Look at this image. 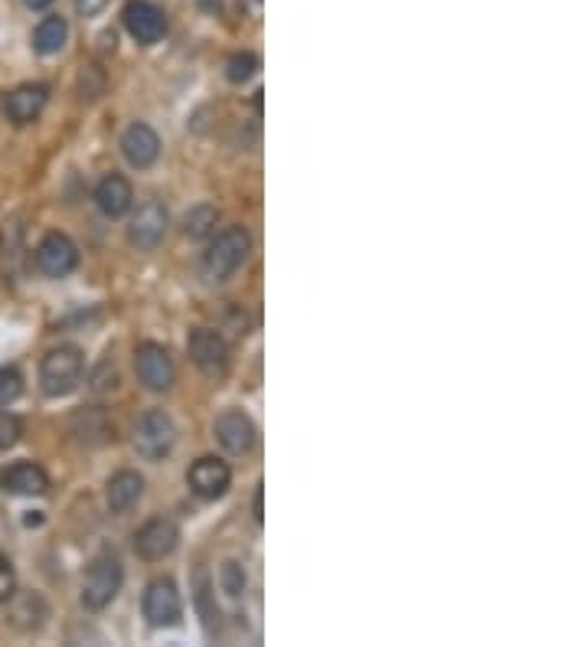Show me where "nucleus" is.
<instances>
[{
	"label": "nucleus",
	"instance_id": "nucleus-1",
	"mask_svg": "<svg viewBox=\"0 0 588 647\" xmlns=\"http://www.w3.org/2000/svg\"><path fill=\"white\" fill-rule=\"evenodd\" d=\"M249 252H252V236H249V229L229 226V229H222V233L213 239V246L206 249L199 272H203V278H206L209 284H222V281H229V278L239 272V266L249 259Z\"/></svg>",
	"mask_w": 588,
	"mask_h": 647
},
{
	"label": "nucleus",
	"instance_id": "nucleus-2",
	"mask_svg": "<svg viewBox=\"0 0 588 647\" xmlns=\"http://www.w3.org/2000/svg\"><path fill=\"white\" fill-rule=\"evenodd\" d=\"M86 370V360H83V351L73 347V344H63V347H53L43 364H40V386L46 396L59 399V396H69Z\"/></svg>",
	"mask_w": 588,
	"mask_h": 647
},
{
	"label": "nucleus",
	"instance_id": "nucleus-3",
	"mask_svg": "<svg viewBox=\"0 0 588 647\" xmlns=\"http://www.w3.org/2000/svg\"><path fill=\"white\" fill-rule=\"evenodd\" d=\"M177 445V425L164 409H148L134 425V452L144 462H164Z\"/></svg>",
	"mask_w": 588,
	"mask_h": 647
},
{
	"label": "nucleus",
	"instance_id": "nucleus-4",
	"mask_svg": "<svg viewBox=\"0 0 588 647\" xmlns=\"http://www.w3.org/2000/svg\"><path fill=\"white\" fill-rule=\"evenodd\" d=\"M121 582H124V569H121V559L115 553H101L92 559L89 572H86V582H83V605L101 612L115 602V595L121 592Z\"/></svg>",
	"mask_w": 588,
	"mask_h": 647
},
{
	"label": "nucleus",
	"instance_id": "nucleus-5",
	"mask_svg": "<svg viewBox=\"0 0 588 647\" xmlns=\"http://www.w3.org/2000/svg\"><path fill=\"white\" fill-rule=\"evenodd\" d=\"M141 612L148 618V625L154 628H171L181 622L184 615V602H181V592L171 579H154L148 589H144V599H141Z\"/></svg>",
	"mask_w": 588,
	"mask_h": 647
},
{
	"label": "nucleus",
	"instance_id": "nucleus-6",
	"mask_svg": "<svg viewBox=\"0 0 588 647\" xmlns=\"http://www.w3.org/2000/svg\"><path fill=\"white\" fill-rule=\"evenodd\" d=\"M187 351H190L194 367L203 373V376H209V379H222V376L229 373V344L222 341V334L199 327V331L190 334Z\"/></svg>",
	"mask_w": 588,
	"mask_h": 647
},
{
	"label": "nucleus",
	"instance_id": "nucleus-7",
	"mask_svg": "<svg viewBox=\"0 0 588 647\" xmlns=\"http://www.w3.org/2000/svg\"><path fill=\"white\" fill-rule=\"evenodd\" d=\"M134 370H138V379L144 389L151 392H164L174 386L177 379V370H174V357L167 354V347L161 344H141L134 351Z\"/></svg>",
	"mask_w": 588,
	"mask_h": 647
},
{
	"label": "nucleus",
	"instance_id": "nucleus-8",
	"mask_svg": "<svg viewBox=\"0 0 588 647\" xmlns=\"http://www.w3.org/2000/svg\"><path fill=\"white\" fill-rule=\"evenodd\" d=\"M79 266V249L66 233H46L36 246V269L50 278H66Z\"/></svg>",
	"mask_w": 588,
	"mask_h": 647
},
{
	"label": "nucleus",
	"instance_id": "nucleus-9",
	"mask_svg": "<svg viewBox=\"0 0 588 647\" xmlns=\"http://www.w3.org/2000/svg\"><path fill=\"white\" fill-rule=\"evenodd\" d=\"M177 543H181V527L167 517H154L134 533V553L148 559V562L167 559L177 550Z\"/></svg>",
	"mask_w": 588,
	"mask_h": 647
},
{
	"label": "nucleus",
	"instance_id": "nucleus-10",
	"mask_svg": "<svg viewBox=\"0 0 588 647\" xmlns=\"http://www.w3.org/2000/svg\"><path fill=\"white\" fill-rule=\"evenodd\" d=\"M167 223H171V219H167L164 203H157V200L141 203L138 213L131 216V226H128L131 246H138V249H144V252L157 249V246L164 242V236H167Z\"/></svg>",
	"mask_w": 588,
	"mask_h": 647
},
{
	"label": "nucleus",
	"instance_id": "nucleus-11",
	"mask_svg": "<svg viewBox=\"0 0 588 647\" xmlns=\"http://www.w3.org/2000/svg\"><path fill=\"white\" fill-rule=\"evenodd\" d=\"M187 484H190V490H194L199 500H219L229 490V484H232V471H229L226 462L206 455V459L190 464Z\"/></svg>",
	"mask_w": 588,
	"mask_h": 647
},
{
	"label": "nucleus",
	"instance_id": "nucleus-12",
	"mask_svg": "<svg viewBox=\"0 0 588 647\" xmlns=\"http://www.w3.org/2000/svg\"><path fill=\"white\" fill-rule=\"evenodd\" d=\"M216 442L229 452V455H249L255 445V422L242 412V409H226L216 419Z\"/></svg>",
	"mask_w": 588,
	"mask_h": 647
},
{
	"label": "nucleus",
	"instance_id": "nucleus-13",
	"mask_svg": "<svg viewBox=\"0 0 588 647\" xmlns=\"http://www.w3.org/2000/svg\"><path fill=\"white\" fill-rule=\"evenodd\" d=\"M121 17H124L128 33H131L141 46H154V43L167 33L164 13H161L154 3H148V0H131V3L124 7Z\"/></svg>",
	"mask_w": 588,
	"mask_h": 647
},
{
	"label": "nucleus",
	"instance_id": "nucleus-14",
	"mask_svg": "<svg viewBox=\"0 0 588 647\" xmlns=\"http://www.w3.org/2000/svg\"><path fill=\"white\" fill-rule=\"evenodd\" d=\"M121 154H124V161H128L131 168L148 171V168L157 161V154H161V138H157V131H154L151 125H144V121H134V125L121 134Z\"/></svg>",
	"mask_w": 588,
	"mask_h": 647
},
{
	"label": "nucleus",
	"instance_id": "nucleus-15",
	"mask_svg": "<svg viewBox=\"0 0 588 647\" xmlns=\"http://www.w3.org/2000/svg\"><path fill=\"white\" fill-rule=\"evenodd\" d=\"M46 101H50V89L43 83H26V86H17L3 98V115L13 125H30L43 115Z\"/></svg>",
	"mask_w": 588,
	"mask_h": 647
},
{
	"label": "nucleus",
	"instance_id": "nucleus-16",
	"mask_svg": "<svg viewBox=\"0 0 588 647\" xmlns=\"http://www.w3.org/2000/svg\"><path fill=\"white\" fill-rule=\"evenodd\" d=\"M3 605H7V622L17 632H40L50 618V608L36 592H13Z\"/></svg>",
	"mask_w": 588,
	"mask_h": 647
},
{
	"label": "nucleus",
	"instance_id": "nucleus-17",
	"mask_svg": "<svg viewBox=\"0 0 588 647\" xmlns=\"http://www.w3.org/2000/svg\"><path fill=\"white\" fill-rule=\"evenodd\" d=\"M0 487L13 497H40L50 490V474L40 464L17 462L0 474Z\"/></svg>",
	"mask_w": 588,
	"mask_h": 647
},
{
	"label": "nucleus",
	"instance_id": "nucleus-18",
	"mask_svg": "<svg viewBox=\"0 0 588 647\" xmlns=\"http://www.w3.org/2000/svg\"><path fill=\"white\" fill-rule=\"evenodd\" d=\"M144 494V477L138 471H118L105 484V504L111 514H128Z\"/></svg>",
	"mask_w": 588,
	"mask_h": 647
},
{
	"label": "nucleus",
	"instance_id": "nucleus-19",
	"mask_svg": "<svg viewBox=\"0 0 588 647\" xmlns=\"http://www.w3.org/2000/svg\"><path fill=\"white\" fill-rule=\"evenodd\" d=\"M96 203L105 216L118 219V216H124V213L131 209V203H134V190H131V184H128L121 174H108V177H101V181H98Z\"/></svg>",
	"mask_w": 588,
	"mask_h": 647
},
{
	"label": "nucleus",
	"instance_id": "nucleus-20",
	"mask_svg": "<svg viewBox=\"0 0 588 647\" xmlns=\"http://www.w3.org/2000/svg\"><path fill=\"white\" fill-rule=\"evenodd\" d=\"M66 40H69V23H66V17H46V20H40V26L33 30V50H36L40 56L59 53V50L66 46Z\"/></svg>",
	"mask_w": 588,
	"mask_h": 647
},
{
	"label": "nucleus",
	"instance_id": "nucleus-21",
	"mask_svg": "<svg viewBox=\"0 0 588 647\" xmlns=\"http://www.w3.org/2000/svg\"><path fill=\"white\" fill-rule=\"evenodd\" d=\"M216 219H219L216 206H209V203H199V206H194V209L184 216V233H187L190 239H206V236L216 229Z\"/></svg>",
	"mask_w": 588,
	"mask_h": 647
},
{
	"label": "nucleus",
	"instance_id": "nucleus-22",
	"mask_svg": "<svg viewBox=\"0 0 588 647\" xmlns=\"http://www.w3.org/2000/svg\"><path fill=\"white\" fill-rule=\"evenodd\" d=\"M255 69H259V56H252V53H239V56H232V60H229V66H226V79H229V83H236V86H242V83H249V79L255 76Z\"/></svg>",
	"mask_w": 588,
	"mask_h": 647
},
{
	"label": "nucleus",
	"instance_id": "nucleus-23",
	"mask_svg": "<svg viewBox=\"0 0 588 647\" xmlns=\"http://www.w3.org/2000/svg\"><path fill=\"white\" fill-rule=\"evenodd\" d=\"M219 582H222V592L226 595H232V599H239L242 592H246V569L239 565V562H222V569H219Z\"/></svg>",
	"mask_w": 588,
	"mask_h": 647
},
{
	"label": "nucleus",
	"instance_id": "nucleus-24",
	"mask_svg": "<svg viewBox=\"0 0 588 647\" xmlns=\"http://www.w3.org/2000/svg\"><path fill=\"white\" fill-rule=\"evenodd\" d=\"M23 392V376L13 367H0V409L10 406Z\"/></svg>",
	"mask_w": 588,
	"mask_h": 647
},
{
	"label": "nucleus",
	"instance_id": "nucleus-25",
	"mask_svg": "<svg viewBox=\"0 0 588 647\" xmlns=\"http://www.w3.org/2000/svg\"><path fill=\"white\" fill-rule=\"evenodd\" d=\"M23 435V422L10 412H0V452H10Z\"/></svg>",
	"mask_w": 588,
	"mask_h": 647
},
{
	"label": "nucleus",
	"instance_id": "nucleus-26",
	"mask_svg": "<svg viewBox=\"0 0 588 647\" xmlns=\"http://www.w3.org/2000/svg\"><path fill=\"white\" fill-rule=\"evenodd\" d=\"M17 592V572H13V562L0 553V605Z\"/></svg>",
	"mask_w": 588,
	"mask_h": 647
},
{
	"label": "nucleus",
	"instance_id": "nucleus-27",
	"mask_svg": "<svg viewBox=\"0 0 588 647\" xmlns=\"http://www.w3.org/2000/svg\"><path fill=\"white\" fill-rule=\"evenodd\" d=\"M105 3H108V0H76V10H79L83 17H98V13L105 10Z\"/></svg>",
	"mask_w": 588,
	"mask_h": 647
},
{
	"label": "nucleus",
	"instance_id": "nucleus-28",
	"mask_svg": "<svg viewBox=\"0 0 588 647\" xmlns=\"http://www.w3.org/2000/svg\"><path fill=\"white\" fill-rule=\"evenodd\" d=\"M255 520L262 524V487L255 490Z\"/></svg>",
	"mask_w": 588,
	"mask_h": 647
},
{
	"label": "nucleus",
	"instance_id": "nucleus-29",
	"mask_svg": "<svg viewBox=\"0 0 588 647\" xmlns=\"http://www.w3.org/2000/svg\"><path fill=\"white\" fill-rule=\"evenodd\" d=\"M23 3H26L30 10H43V7H50L53 0H23Z\"/></svg>",
	"mask_w": 588,
	"mask_h": 647
}]
</instances>
